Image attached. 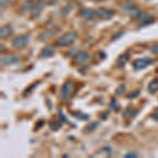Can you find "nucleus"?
Segmentation results:
<instances>
[{
    "mask_svg": "<svg viewBox=\"0 0 158 158\" xmlns=\"http://www.w3.org/2000/svg\"><path fill=\"white\" fill-rule=\"evenodd\" d=\"M74 92H75V85H74V82L71 80H67L63 83L62 88H61V92H60L61 101L68 102L74 95Z\"/></svg>",
    "mask_w": 158,
    "mask_h": 158,
    "instance_id": "obj_1",
    "label": "nucleus"
},
{
    "mask_svg": "<svg viewBox=\"0 0 158 158\" xmlns=\"http://www.w3.org/2000/svg\"><path fill=\"white\" fill-rule=\"evenodd\" d=\"M77 39V33L76 32H69L67 34H64L63 36H61L58 38L55 41V45L56 47H69V45L73 44L74 42Z\"/></svg>",
    "mask_w": 158,
    "mask_h": 158,
    "instance_id": "obj_2",
    "label": "nucleus"
},
{
    "mask_svg": "<svg viewBox=\"0 0 158 158\" xmlns=\"http://www.w3.org/2000/svg\"><path fill=\"white\" fill-rule=\"evenodd\" d=\"M31 39V35H21V36H17L14 40L12 41V45L16 49H21L24 45H27L29 43Z\"/></svg>",
    "mask_w": 158,
    "mask_h": 158,
    "instance_id": "obj_3",
    "label": "nucleus"
},
{
    "mask_svg": "<svg viewBox=\"0 0 158 158\" xmlns=\"http://www.w3.org/2000/svg\"><path fill=\"white\" fill-rule=\"evenodd\" d=\"M47 3L45 0H37L36 3L33 6L32 10H31V16L32 18H36L40 15V13L42 12V10L44 9V6Z\"/></svg>",
    "mask_w": 158,
    "mask_h": 158,
    "instance_id": "obj_4",
    "label": "nucleus"
},
{
    "mask_svg": "<svg viewBox=\"0 0 158 158\" xmlns=\"http://www.w3.org/2000/svg\"><path fill=\"white\" fill-rule=\"evenodd\" d=\"M152 62H153V60L151 58H140V59L135 60L133 62V68H134V70H136V71L143 70V69L149 67Z\"/></svg>",
    "mask_w": 158,
    "mask_h": 158,
    "instance_id": "obj_5",
    "label": "nucleus"
},
{
    "mask_svg": "<svg viewBox=\"0 0 158 158\" xmlns=\"http://www.w3.org/2000/svg\"><path fill=\"white\" fill-rule=\"evenodd\" d=\"M96 16H97L99 19L109 20L114 16V12L109 9H106V7H99L97 11H96Z\"/></svg>",
    "mask_w": 158,
    "mask_h": 158,
    "instance_id": "obj_6",
    "label": "nucleus"
},
{
    "mask_svg": "<svg viewBox=\"0 0 158 158\" xmlns=\"http://www.w3.org/2000/svg\"><path fill=\"white\" fill-rule=\"evenodd\" d=\"M1 64L3 65H12V64H16L21 61V58L17 55H10V56H2L1 59Z\"/></svg>",
    "mask_w": 158,
    "mask_h": 158,
    "instance_id": "obj_7",
    "label": "nucleus"
},
{
    "mask_svg": "<svg viewBox=\"0 0 158 158\" xmlns=\"http://www.w3.org/2000/svg\"><path fill=\"white\" fill-rule=\"evenodd\" d=\"M89 59V54L85 51H79V52L74 56V61L77 64H82V63L86 62Z\"/></svg>",
    "mask_w": 158,
    "mask_h": 158,
    "instance_id": "obj_8",
    "label": "nucleus"
},
{
    "mask_svg": "<svg viewBox=\"0 0 158 158\" xmlns=\"http://www.w3.org/2000/svg\"><path fill=\"white\" fill-rule=\"evenodd\" d=\"M58 31H56L54 29L52 30H47V31H43L41 34L39 35V38L41 41H49L50 39H52L53 37L57 34Z\"/></svg>",
    "mask_w": 158,
    "mask_h": 158,
    "instance_id": "obj_9",
    "label": "nucleus"
},
{
    "mask_svg": "<svg viewBox=\"0 0 158 158\" xmlns=\"http://www.w3.org/2000/svg\"><path fill=\"white\" fill-rule=\"evenodd\" d=\"M80 16L85 20H92L96 16V12L92 9H82L80 11Z\"/></svg>",
    "mask_w": 158,
    "mask_h": 158,
    "instance_id": "obj_10",
    "label": "nucleus"
},
{
    "mask_svg": "<svg viewBox=\"0 0 158 158\" xmlns=\"http://www.w3.org/2000/svg\"><path fill=\"white\" fill-rule=\"evenodd\" d=\"M153 20H154V16H153L152 14H150V13H143V14L141 13V15L138 17V21L142 25L151 23Z\"/></svg>",
    "mask_w": 158,
    "mask_h": 158,
    "instance_id": "obj_11",
    "label": "nucleus"
},
{
    "mask_svg": "<svg viewBox=\"0 0 158 158\" xmlns=\"http://www.w3.org/2000/svg\"><path fill=\"white\" fill-rule=\"evenodd\" d=\"M129 58H130V55L128 54V53L120 55L118 58H117V60H116V65H117L118 68L124 67V65H126V63L129 61Z\"/></svg>",
    "mask_w": 158,
    "mask_h": 158,
    "instance_id": "obj_12",
    "label": "nucleus"
},
{
    "mask_svg": "<svg viewBox=\"0 0 158 158\" xmlns=\"http://www.w3.org/2000/svg\"><path fill=\"white\" fill-rule=\"evenodd\" d=\"M12 27L10 24H6V25H4V27H1V30H0V37L1 38H6V37H9L10 35L12 34Z\"/></svg>",
    "mask_w": 158,
    "mask_h": 158,
    "instance_id": "obj_13",
    "label": "nucleus"
},
{
    "mask_svg": "<svg viewBox=\"0 0 158 158\" xmlns=\"http://www.w3.org/2000/svg\"><path fill=\"white\" fill-rule=\"evenodd\" d=\"M37 0H27V1L24 2L23 4L21 6V11L23 13H27V12H31V10H32L33 6H34Z\"/></svg>",
    "mask_w": 158,
    "mask_h": 158,
    "instance_id": "obj_14",
    "label": "nucleus"
},
{
    "mask_svg": "<svg viewBox=\"0 0 158 158\" xmlns=\"http://www.w3.org/2000/svg\"><path fill=\"white\" fill-rule=\"evenodd\" d=\"M53 54H54V49L52 47H45L40 52V57L41 58L51 57V56H53Z\"/></svg>",
    "mask_w": 158,
    "mask_h": 158,
    "instance_id": "obj_15",
    "label": "nucleus"
},
{
    "mask_svg": "<svg viewBox=\"0 0 158 158\" xmlns=\"http://www.w3.org/2000/svg\"><path fill=\"white\" fill-rule=\"evenodd\" d=\"M138 114V110H135V109H132V108H127L126 110L123 111V117L124 118H133Z\"/></svg>",
    "mask_w": 158,
    "mask_h": 158,
    "instance_id": "obj_16",
    "label": "nucleus"
},
{
    "mask_svg": "<svg viewBox=\"0 0 158 158\" xmlns=\"http://www.w3.org/2000/svg\"><path fill=\"white\" fill-rule=\"evenodd\" d=\"M148 90L151 94H155L158 92V79H153L148 85Z\"/></svg>",
    "mask_w": 158,
    "mask_h": 158,
    "instance_id": "obj_17",
    "label": "nucleus"
},
{
    "mask_svg": "<svg viewBox=\"0 0 158 158\" xmlns=\"http://www.w3.org/2000/svg\"><path fill=\"white\" fill-rule=\"evenodd\" d=\"M134 6H136L134 2L124 1V2H122V3L120 4V10H121V11H123V12H126V13H128L130 10H132Z\"/></svg>",
    "mask_w": 158,
    "mask_h": 158,
    "instance_id": "obj_18",
    "label": "nucleus"
},
{
    "mask_svg": "<svg viewBox=\"0 0 158 158\" xmlns=\"http://www.w3.org/2000/svg\"><path fill=\"white\" fill-rule=\"evenodd\" d=\"M127 14H128L130 17H132V18H136V17H139L140 15H141V11H140L137 6H134L133 9L130 10Z\"/></svg>",
    "mask_w": 158,
    "mask_h": 158,
    "instance_id": "obj_19",
    "label": "nucleus"
},
{
    "mask_svg": "<svg viewBox=\"0 0 158 158\" xmlns=\"http://www.w3.org/2000/svg\"><path fill=\"white\" fill-rule=\"evenodd\" d=\"M49 126H50L51 130H53V131H58V130L61 128V123H60V122L55 121V120L50 121Z\"/></svg>",
    "mask_w": 158,
    "mask_h": 158,
    "instance_id": "obj_20",
    "label": "nucleus"
},
{
    "mask_svg": "<svg viewBox=\"0 0 158 158\" xmlns=\"http://www.w3.org/2000/svg\"><path fill=\"white\" fill-rule=\"evenodd\" d=\"M72 115L76 118L80 119V120H88L89 119V115L86 114H82V113H72Z\"/></svg>",
    "mask_w": 158,
    "mask_h": 158,
    "instance_id": "obj_21",
    "label": "nucleus"
},
{
    "mask_svg": "<svg viewBox=\"0 0 158 158\" xmlns=\"http://www.w3.org/2000/svg\"><path fill=\"white\" fill-rule=\"evenodd\" d=\"M110 106H111V108L113 109L114 111H118V110H119V106H119V102H118V101H117L115 98H113V99L111 100V102H110Z\"/></svg>",
    "mask_w": 158,
    "mask_h": 158,
    "instance_id": "obj_22",
    "label": "nucleus"
},
{
    "mask_svg": "<svg viewBox=\"0 0 158 158\" xmlns=\"http://www.w3.org/2000/svg\"><path fill=\"white\" fill-rule=\"evenodd\" d=\"M126 93V85H120L117 88L116 90V94L117 95H123V94Z\"/></svg>",
    "mask_w": 158,
    "mask_h": 158,
    "instance_id": "obj_23",
    "label": "nucleus"
},
{
    "mask_svg": "<svg viewBox=\"0 0 158 158\" xmlns=\"http://www.w3.org/2000/svg\"><path fill=\"white\" fill-rule=\"evenodd\" d=\"M140 94V91L139 90H136V91H133L132 93H130V95L128 96V98L129 99H133V98H135V97H137Z\"/></svg>",
    "mask_w": 158,
    "mask_h": 158,
    "instance_id": "obj_24",
    "label": "nucleus"
},
{
    "mask_svg": "<svg viewBox=\"0 0 158 158\" xmlns=\"http://www.w3.org/2000/svg\"><path fill=\"white\" fill-rule=\"evenodd\" d=\"M1 1V6H9L11 4L10 0H0Z\"/></svg>",
    "mask_w": 158,
    "mask_h": 158,
    "instance_id": "obj_25",
    "label": "nucleus"
},
{
    "mask_svg": "<svg viewBox=\"0 0 158 158\" xmlns=\"http://www.w3.org/2000/svg\"><path fill=\"white\" fill-rule=\"evenodd\" d=\"M151 52L154 53V54H158V44H154L152 45L151 48Z\"/></svg>",
    "mask_w": 158,
    "mask_h": 158,
    "instance_id": "obj_26",
    "label": "nucleus"
},
{
    "mask_svg": "<svg viewBox=\"0 0 158 158\" xmlns=\"http://www.w3.org/2000/svg\"><path fill=\"white\" fill-rule=\"evenodd\" d=\"M124 157H126V158H130V157L135 158V157H137V154H136V153H133V152H130V153H128V154L124 155Z\"/></svg>",
    "mask_w": 158,
    "mask_h": 158,
    "instance_id": "obj_27",
    "label": "nucleus"
},
{
    "mask_svg": "<svg viewBox=\"0 0 158 158\" xmlns=\"http://www.w3.org/2000/svg\"><path fill=\"white\" fill-rule=\"evenodd\" d=\"M59 116H60V118H61V120L62 121H64V122H68V120H67V118H65L64 116H63V114H62V112L60 111L59 110Z\"/></svg>",
    "mask_w": 158,
    "mask_h": 158,
    "instance_id": "obj_28",
    "label": "nucleus"
},
{
    "mask_svg": "<svg viewBox=\"0 0 158 158\" xmlns=\"http://www.w3.org/2000/svg\"><path fill=\"white\" fill-rule=\"evenodd\" d=\"M121 35H123V33H122V32H120V33H119V34H117L116 36H113V40H115L116 38H118L119 36H121Z\"/></svg>",
    "mask_w": 158,
    "mask_h": 158,
    "instance_id": "obj_29",
    "label": "nucleus"
},
{
    "mask_svg": "<svg viewBox=\"0 0 158 158\" xmlns=\"http://www.w3.org/2000/svg\"><path fill=\"white\" fill-rule=\"evenodd\" d=\"M38 85V83H35V85H33V86H32V88H35V86H36ZM29 91H32V90H30V88L29 89H27V92H25V93H24V95H27V92H29Z\"/></svg>",
    "mask_w": 158,
    "mask_h": 158,
    "instance_id": "obj_30",
    "label": "nucleus"
},
{
    "mask_svg": "<svg viewBox=\"0 0 158 158\" xmlns=\"http://www.w3.org/2000/svg\"><path fill=\"white\" fill-rule=\"evenodd\" d=\"M92 1H95V2H101V1H104V0H92Z\"/></svg>",
    "mask_w": 158,
    "mask_h": 158,
    "instance_id": "obj_31",
    "label": "nucleus"
}]
</instances>
